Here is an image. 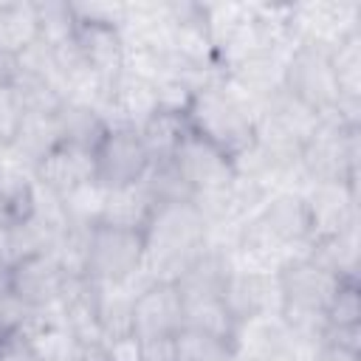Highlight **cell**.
Masks as SVG:
<instances>
[{
  "label": "cell",
  "mask_w": 361,
  "mask_h": 361,
  "mask_svg": "<svg viewBox=\"0 0 361 361\" xmlns=\"http://www.w3.org/2000/svg\"><path fill=\"white\" fill-rule=\"evenodd\" d=\"M209 226L192 200L155 203L144 226V279L175 282L206 248Z\"/></svg>",
  "instance_id": "1"
},
{
  "label": "cell",
  "mask_w": 361,
  "mask_h": 361,
  "mask_svg": "<svg viewBox=\"0 0 361 361\" xmlns=\"http://www.w3.org/2000/svg\"><path fill=\"white\" fill-rule=\"evenodd\" d=\"M183 116L195 135L206 138L228 158H237L257 138V107L226 79H214L197 87Z\"/></svg>",
  "instance_id": "2"
},
{
  "label": "cell",
  "mask_w": 361,
  "mask_h": 361,
  "mask_svg": "<svg viewBox=\"0 0 361 361\" xmlns=\"http://www.w3.org/2000/svg\"><path fill=\"white\" fill-rule=\"evenodd\" d=\"M299 169L307 183L358 186V124L338 116L322 118L299 152Z\"/></svg>",
  "instance_id": "3"
},
{
  "label": "cell",
  "mask_w": 361,
  "mask_h": 361,
  "mask_svg": "<svg viewBox=\"0 0 361 361\" xmlns=\"http://www.w3.org/2000/svg\"><path fill=\"white\" fill-rule=\"evenodd\" d=\"M282 90L313 110L319 118L336 116L341 99L336 73L330 65V48L313 42H296L282 65Z\"/></svg>",
  "instance_id": "4"
},
{
  "label": "cell",
  "mask_w": 361,
  "mask_h": 361,
  "mask_svg": "<svg viewBox=\"0 0 361 361\" xmlns=\"http://www.w3.org/2000/svg\"><path fill=\"white\" fill-rule=\"evenodd\" d=\"M144 268V231L121 228L113 223H93L87 234L85 279L90 282H127Z\"/></svg>",
  "instance_id": "5"
},
{
  "label": "cell",
  "mask_w": 361,
  "mask_h": 361,
  "mask_svg": "<svg viewBox=\"0 0 361 361\" xmlns=\"http://www.w3.org/2000/svg\"><path fill=\"white\" fill-rule=\"evenodd\" d=\"M152 169L149 152L133 127H107L93 149V178L104 189H124L141 183Z\"/></svg>",
  "instance_id": "6"
},
{
  "label": "cell",
  "mask_w": 361,
  "mask_h": 361,
  "mask_svg": "<svg viewBox=\"0 0 361 361\" xmlns=\"http://www.w3.org/2000/svg\"><path fill=\"white\" fill-rule=\"evenodd\" d=\"M166 164H172V169L178 172V178L189 189L192 200L226 192L237 178L231 158L226 152H220L214 144H209L206 138L195 135L192 130L183 135L175 155Z\"/></svg>",
  "instance_id": "7"
},
{
  "label": "cell",
  "mask_w": 361,
  "mask_h": 361,
  "mask_svg": "<svg viewBox=\"0 0 361 361\" xmlns=\"http://www.w3.org/2000/svg\"><path fill=\"white\" fill-rule=\"evenodd\" d=\"M302 200L307 212V248L358 226V186L307 183Z\"/></svg>",
  "instance_id": "8"
},
{
  "label": "cell",
  "mask_w": 361,
  "mask_h": 361,
  "mask_svg": "<svg viewBox=\"0 0 361 361\" xmlns=\"http://www.w3.org/2000/svg\"><path fill=\"white\" fill-rule=\"evenodd\" d=\"M68 279L71 276L62 271V265L56 262V257L51 251L28 254V257H23L6 268V282H8L11 293L31 313L56 307L62 293H65Z\"/></svg>",
  "instance_id": "9"
},
{
  "label": "cell",
  "mask_w": 361,
  "mask_h": 361,
  "mask_svg": "<svg viewBox=\"0 0 361 361\" xmlns=\"http://www.w3.org/2000/svg\"><path fill=\"white\" fill-rule=\"evenodd\" d=\"M183 327V299L175 282H147L133 302V336H175Z\"/></svg>",
  "instance_id": "10"
},
{
  "label": "cell",
  "mask_w": 361,
  "mask_h": 361,
  "mask_svg": "<svg viewBox=\"0 0 361 361\" xmlns=\"http://www.w3.org/2000/svg\"><path fill=\"white\" fill-rule=\"evenodd\" d=\"M73 42L90 76H96L104 87H110L124 73V39L116 25L76 20Z\"/></svg>",
  "instance_id": "11"
},
{
  "label": "cell",
  "mask_w": 361,
  "mask_h": 361,
  "mask_svg": "<svg viewBox=\"0 0 361 361\" xmlns=\"http://www.w3.org/2000/svg\"><path fill=\"white\" fill-rule=\"evenodd\" d=\"M223 302H226V307L237 324L248 322V319H259V316H279L282 296H279L276 274L234 268L228 282H226Z\"/></svg>",
  "instance_id": "12"
},
{
  "label": "cell",
  "mask_w": 361,
  "mask_h": 361,
  "mask_svg": "<svg viewBox=\"0 0 361 361\" xmlns=\"http://www.w3.org/2000/svg\"><path fill=\"white\" fill-rule=\"evenodd\" d=\"M155 113H158L155 85L135 73H127V71L107 87L104 102H102V116H104L107 127L141 130Z\"/></svg>",
  "instance_id": "13"
},
{
  "label": "cell",
  "mask_w": 361,
  "mask_h": 361,
  "mask_svg": "<svg viewBox=\"0 0 361 361\" xmlns=\"http://www.w3.org/2000/svg\"><path fill=\"white\" fill-rule=\"evenodd\" d=\"M34 178L37 183L62 197L71 189L93 180V149L73 141H59L34 164Z\"/></svg>",
  "instance_id": "14"
},
{
  "label": "cell",
  "mask_w": 361,
  "mask_h": 361,
  "mask_svg": "<svg viewBox=\"0 0 361 361\" xmlns=\"http://www.w3.org/2000/svg\"><path fill=\"white\" fill-rule=\"evenodd\" d=\"M152 209H155V197L147 180L124 186V189H107V200H104V212L99 223H113L121 228L144 231Z\"/></svg>",
  "instance_id": "15"
},
{
  "label": "cell",
  "mask_w": 361,
  "mask_h": 361,
  "mask_svg": "<svg viewBox=\"0 0 361 361\" xmlns=\"http://www.w3.org/2000/svg\"><path fill=\"white\" fill-rule=\"evenodd\" d=\"M39 42L37 3H0V54L17 59Z\"/></svg>",
  "instance_id": "16"
},
{
  "label": "cell",
  "mask_w": 361,
  "mask_h": 361,
  "mask_svg": "<svg viewBox=\"0 0 361 361\" xmlns=\"http://www.w3.org/2000/svg\"><path fill=\"white\" fill-rule=\"evenodd\" d=\"M186 133H189L186 116L183 113H175V110H161V107L138 130V135H141V141H144V147L149 152L152 166L155 164H166L175 155V149H178V144L183 141Z\"/></svg>",
  "instance_id": "17"
},
{
  "label": "cell",
  "mask_w": 361,
  "mask_h": 361,
  "mask_svg": "<svg viewBox=\"0 0 361 361\" xmlns=\"http://www.w3.org/2000/svg\"><path fill=\"white\" fill-rule=\"evenodd\" d=\"M175 361H231V344L195 327L175 333Z\"/></svg>",
  "instance_id": "18"
},
{
  "label": "cell",
  "mask_w": 361,
  "mask_h": 361,
  "mask_svg": "<svg viewBox=\"0 0 361 361\" xmlns=\"http://www.w3.org/2000/svg\"><path fill=\"white\" fill-rule=\"evenodd\" d=\"M361 324V290L355 276H341L333 299L324 310V327H358Z\"/></svg>",
  "instance_id": "19"
},
{
  "label": "cell",
  "mask_w": 361,
  "mask_h": 361,
  "mask_svg": "<svg viewBox=\"0 0 361 361\" xmlns=\"http://www.w3.org/2000/svg\"><path fill=\"white\" fill-rule=\"evenodd\" d=\"M25 124V104L14 82H0V149H14Z\"/></svg>",
  "instance_id": "20"
},
{
  "label": "cell",
  "mask_w": 361,
  "mask_h": 361,
  "mask_svg": "<svg viewBox=\"0 0 361 361\" xmlns=\"http://www.w3.org/2000/svg\"><path fill=\"white\" fill-rule=\"evenodd\" d=\"M0 361H42V358L23 330H11L0 336Z\"/></svg>",
  "instance_id": "21"
},
{
  "label": "cell",
  "mask_w": 361,
  "mask_h": 361,
  "mask_svg": "<svg viewBox=\"0 0 361 361\" xmlns=\"http://www.w3.org/2000/svg\"><path fill=\"white\" fill-rule=\"evenodd\" d=\"M141 361H175V336L138 338Z\"/></svg>",
  "instance_id": "22"
},
{
  "label": "cell",
  "mask_w": 361,
  "mask_h": 361,
  "mask_svg": "<svg viewBox=\"0 0 361 361\" xmlns=\"http://www.w3.org/2000/svg\"><path fill=\"white\" fill-rule=\"evenodd\" d=\"M307 361H358V350H350V347H341V344L319 338L307 350Z\"/></svg>",
  "instance_id": "23"
}]
</instances>
